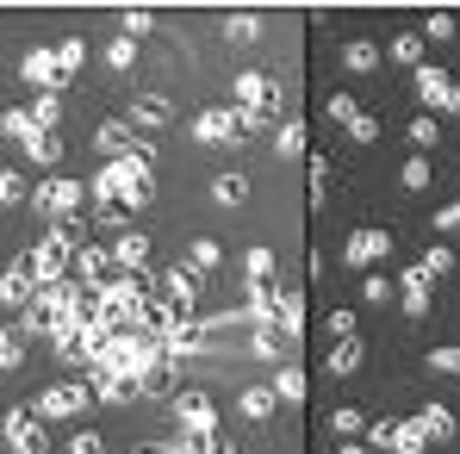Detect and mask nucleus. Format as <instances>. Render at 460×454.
<instances>
[{"instance_id":"obj_46","label":"nucleus","mask_w":460,"mask_h":454,"mask_svg":"<svg viewBox=\"0 0 460 454\" xmlns=\"http://www.w3.org/2000/svg\"><path fill=\"white\" fill-rule=\"evenodd\" d=\"M429 38H455V13H429Z\"/></svg>"},{"instance_id":"obj_34","label":"nucleus","mask_w":460,"mask_h":454,"mask_svg":"<svg viewBox=\"0 0 460 454\" xmlns=\"http://www.w3.org/2000/svg\"><path fill=\"white\" fill-rule=\"evenodd\" d=\"M355 119H361V106H355V93H342V87H336V93H330V125H342V131H349Z\"/></svg>"},{"instance_id":"obj_43","label":"nucleus","mask_w":460,"mask_h":454,"mask_svg":"<svg viewBox=\"0 0 460 454\" xmlns=\"http://www.w3.org/2000/svg\"><path fill=\"white\" fill-rule=\"evenodd\" d=\"M323 187H330V162H323V156H311V206L323 200Z\"/></svg>"},{"instance_id":"obj_49","label":"nucleus","mask_w":460,"mask_h":454,"mask_svg":"<svg viewBox=\"0 0 460 454\" xmlns=\"http://www.w3.org/2000/svg\"><path fill=\"white\" fill-rule=\"evenodd\" d=\"M144 454H181V436H174V442H162V449H144Z\"/></svg>"},{"instance_id":"obj_48","label":"nucleus","mask_w":460,"mask_h":454,"mask_svg":"<svg viewBox=\"0 0 460 454\" xmlns=\"http://www.w3.org/2000/svg\"><path fill=\"white\" fill-rule=\"evenodd\" d=\"M336 454H374V449H367V442H342Z\"/></svg>"},{"instance_id":"obj_5","label":"nucleus","mask_w":460,"mask_h":454,"mask_svg":"<svg viewBox=\"0 0 460 454\" xmlns=\"http://www.w3.org/2000/svg\"><path fill=\"white\" fill-rule=\"evenodd\" d=\"M174 417L187 423V436H218V411H212L206 392H181L174 398Z\"/></svg>"},{"instance_id":"obj_1","label":"nucleus","mask_w":460,"mask_h":454,"mask_svg":"<svg viewBox=\"0 0 460 454\" xmlns=\"http://www.w3.org/2000/svg\"><path fill=\"white\" fill-rule=\"evenodd\" d=\"M411 87H417V100H423V106H436V112H460V81L448 76V69L423 63V69L411 76Z\"/></svg>"},{"instance_id":"obj_39","label":"nucleus","mask_w":460,"mask_h":454,"mask_svg":"<svg viewBox=\"0 0 460 454\" xmlns=\"http://www.w3.org/2000/svg\"><path fill=\"white\" fill-rule=\"evenodd\" d=\"M106 63H112V69H131V63H137V44H131V38H112V44H106Z\"/></svg>"},{"instance_id":"obj_9","label":"nucleus","mask_w":460,"mask_h":454,"mask_svg":"<svg viewBox=\"0 0 460 454\" xmlns=\"http://www.w3.org/2000/svg\"><path fill=\"white\" fill-rule=\"evenodd\" d=\"M193 138H199V144H243V138H236V112L206 106V112L193 119Z\"/></svg>"},{"instance_id":"obj_12","label":"nucleus","mask_w":460,"mask_h":454,"mask_svg":"<svg viewBox=\"0 0 460 454\" xmlns=\"http://www.w3.org/2000/svg\"><path fill=\"white\" fill-rule=\"evenodd\" d=\"M398 305H404L411 317H429V280H423V268H411V274L398 280Z\"/></svg>"},{"instance_id":"obj_26","label":"nucleus","mask_w":460,"mask_h":454,"mask_svg":"<svg viewBox=\"0 0 460 454\" xmlns=\"http://www.w3.org/2000/svg\"><path fill=\"white\" fill-rule=\"evenodd\" d=\"M81 63H87V44H81V38H63V44H57V76H63V87H69V76H75Z\"/></svg>"},{"instance_id":"obj_17","label":"nucleus","mask_w":460,"mask_h":454,"mask_svg":"<svg viewBox=\"0 0 460 454\" xmlns=\"http://www.w3.org/2000/svg\"><path fill=\"white\" fill-rule=\"evenodd\" d=\"M243 274H249V287H274V274H280L274 249H261V243H255V249L243 255Z\"/></svg>"},{"instance_id":"obj_10","label":"nucleus","mask_w":460,"mask_h":454,"mask_svg":"<svg viewBox=\"0 0 460 454\" xmlns=\"http://www.w3.org/2000/svg\"><path fill=\"white\" fill-rule=\"evenodd\" d=\"M81 405H87V386H50V392H38V417L50 423V417H75Z\"/></svg>"},{"instance_id":"obj_15","label":"nucleus","mask_w":460,"mask_h":454,"mask_svg":"<svg viewBox=\"0 0 460 454\" xmlns=\"http://www.w3.org/2000/svg\"><path fill=\"white\" fill-rule=\"evenodd\" d=\"M19 150L31 156L38 168H57V162H63V138H57V131H31V138H25Z\"/></svg>"},{"instance_id":"obj_27","label":"nucleus","mask_w":460,"mask_h":454,"mask_svg":"<svg viewBox=\"0 0 460 454\" xmlns=\"http://www.w3.org/2000/svg\"><path fill=\"white\" fill-rule=\"evenodd\" d=\"M57 119H63V93H38L31 100V125L38 131H57Z\"/></svg>"},{"instance_id":"obj_6","label":"nucleus","mask_w":460,"mask_h":454,"mask_svg":"<svg viewBox=\"0 0 460 454\" xmlns=\"http://www.w3.org/2000/svg\"><path fill=\"white\" fill-rule=\"evenodd\" d=\"M230 100H236L243 112H274V81L255 76V69H243V76L230 81Z\"/></svg>"},{"instance_id":"obj_38","label":"nucleus","mask_w":460,"mask_h":454,"mask_svg":"<svg viewBox=\"0 0 460 454\" xmlns=\"http://www.w3.org/2000/svg\"><path fill=\"white\" fill-rule=\"evenodd\" d=\"M274 150H280V156H299V150H305V125H299V119H293V125H280Z\"/></svg>"},{"instance_id":"obj_20","label":"nucleus","mask_w":460,"mask_h":454,"mask_svg":"<svg viewBox=\"0 0 460 454\" xmlns=\"http://www.w3.org/2000/svg\"><path fill=\"white\" fill-rule=\"evenodd\" d=\"M392 63H404V69L417 76V69H423V31H398V38H392Z\"/></svg>"},{"instance_id":"obj_41","label":"nucleus","mask_w":460,"mask_h":454,"mask_svg":"<svg viewBox=\"0 0 460 454\" xmlns=\"http://www.w3.org/2000/svg\"><path fill=\"white\" fill-rule=\"evenodd\" d=\"M429 230H436V236H460V200H455V206H442V212L429 218Z\"/></svg>"},{"instance_id":"obj_28","label":"nucleus","mask_w":460,"mask_h":454,"mask_svg":"<svg viewBox=\"0 0 460 454\" xmlns=\"http://www.w3.org/2000/svg\"><path fill=\"white\" fill-rule=\"evenodd\" d=\"M212 200H218V206H243V200H249V181H243V174H218V181H212Z\"/></svg>"},{"instance_id":"obj_30","label":"nucleus","mask_w":460,"mask_h":454,"mask_svg":"<svg viewBox=\"0 0 460 454\" xmlns=\"http://www.w3.org/2000/svg\"><path fill=\"white\" fill-rule=\"evenodd\" d=\"M323 430H330V436H361V430H367V417H361L355 405H342V411H330V423H323Z\"/></svg>"},{"instance_id":"obj_32","label":"nucleus","mask_w":460,"mask_h":454,"mask_svg":"<svg viewBox=\"0 0 460 454\" xmlns=\"http://www.w3.org/2000/svg\"><path fill=\"white\" fill-rule=\"evenodd\" d=\"M355 293H361V305H385V299H398V287H392L385 274H361V287H355Z\"/></svg>"},{"instance_id":"obj_47","label":"nucleus","mask_w":460,"mask_h":454,"mask_svg":"<svg viewBox=\"0 0 460 454\" xmlns=\"http://www.w3.org/2000/svg\"><path fill=\"white\" fill-rule=\"evenodd\" d=\"M330 330L336 336H355V311H330Z\"/></svg>"},{"instance_id":"obj_2","label":"nucleus","mask_w":460,"mask_h":454,"mask_svg":"<svg viewBox=\"0 0 460 454\" xmlns=\"http://www.w3.org/2000/svg\"><path fill=\"white\" fill-rule=\"evenodd\" d=\"M31 206H38V212H50L57 225H63V218H75V212H81V181H63V174H50L44 187H31Z\"/></svg>"},{"instance_id":"obj_36","label":"nucleus","mask_w":460,"mask_h":454,"mask_svg":"<svg viewBox=\"0 0 460 454\" xmlns=\"http://www.w3.org/2000/svg\"><path fill=\"white\" fill-rule=\"evenodd\" d=\"M25 293H38V287H25V268H13L0 280V305H25Z\"/></svg>"},{"instance_id":"obj_29","label":"nucleus","mask_w":460,"mask_h":454,"mask_svg":"<svg viewBox=\"0 0 460 454\" xmlns=\"http://www.w3.org/2000/svg\"><path fill=\"white\" fill-rule=\"evenodd\" d=\"M417 268H423V280H442V274L455 268V249H448V243H436V249H423V262H417Z\"/></svg>"},{"instance_id":"obj_44","label":"nucleus","mask_w":460,"mask_h":454,"mask_svg":"<svg viewBox=\"0 0 460 454\" xmlns=\"http://www.w3.org/2000/svg\"><path fill=\"white\" fill-rule=\"evenodd\" d=\"M75 268L81 274H106V249H75Z\"/></svg>"},{"instance_id":"obj_25","label":"nucleus","mask_w":460,"mask_h":454,"mask_svg":"<svg viewBox=\"0 0 460 454\" xmlns=\"http://www.w3.org/2000/svg\"><path fill=\"white\" fill-rule=\"evenodd\" d=\"M225 38L230 44H255L261 38V19L255 13H225Z\"/></svg>"},{"instance_id":"obj_33","label":"nucleus","mask_w":460,"mask_h":454,"mask_svg":"<svg viewBox=\"0 0 460 454\" xmlns=\"http://www.w3.org/2000/svg\"><path fill=\"white\" fill-rule=\"evenodd\" d=\"M274 398L299 405V398H305V374H299V368H280V374H274Z\"/></svg>"},{"instance_id":"obj_19","label":"nucleus","mask_w":460,"mask_h":454,"mask_svg":"<svg viewBox=\"0 0 460 454\" xmlns=\"http://www.w3.org/2000/svg\"><path fill=\"white\" fill-rule=\"evenodd\" d=\"M417 423H423V436H429V442H448V436H455V411H448V405H423V411H417Z\"/></svg>"},{"instance_id":"obj_3","label":"nucleus","mask_w":460,"mask_h":454,"mask_svg":"<svg viewBox=\"0 0 460 454\" xmlns=\"http://www.w3.org/2000/svg\"><path fill=\"white\" fill-rule=\"evenodd\" d=\"M6 449L13 454H44L50 442H44V417L38 411H13L6 417Z\"/></svg>"},{"instance_id":"obj_4","label":"nucleus","mask_w":460,"mask_h":454,"mask_svg":"<svg viewBox=\"0 0 460 454\" xmlns=\"http://www.w3.org/2000/svg\"><path fill=\"white\" fill-rule=\"evenodd\" d=\"M342 255H349V268H367V274H374V262H385V255H392V236L367 225V230H355V236L342 243Z\"/></svg>"},{"instance_id":"obj_8","label":"nucleus","mask_w":460,"mask_h":454,"mask_svg":"<svg viewBox=\"0 0 460 454\" xmlns=\"http://www.w3.org/2000/svg\"><path fill=\"white\" fill-rule=\"evenodd\" d=\"M162 299H168V311H193V299H199V274L174 262V268L162 274Z\"/></svg>"},{"instance_id":"obj_35","label":"nucleus","mask_w":460,"mask_h":454,"mask_svg":"<svg viewBox=\"0 0 460 454\" xmlns=\"http://www.w3.org/2000/svg\"><path fill=\"white\" fill-rule=\"evenodd\" d=\"M19 200H31L25 174H19V168H0V206H19Z\"/></svg>"},{"instance_id":"obj_11","label":"nucleus","mask_w":460,"mask_h":454,"mask_svg":"<svg viewBox=\"0 0 460 454\" xmlns=\"http://www.w3.org/2000/svg\"><path fill=\"white\" fill-rule=\"evenodd\" d=\"M342 69H349V76H374V69H380V44H374V38H349V44H342Z\"/></svg>"},{"instance_id":"obj_13","label":"nucleus","mask_w":460,"mask_h":454,"mask_svg":"<svg viewBox=\"0 0 460 454\" xmlns=\"http://www.w3.org/2000/svg\"><path fill=\"white\" fill-rule=\"evenodd\" d=\"M385 449H392V454H423V449H429V436H423V423H417V417H398V423H392V436H385Z\"/></svg>"},{"instance_id":"obj_24","label":"nucleus","mask_w":460,"mask_h":454,"mask_svg":"<svg viewBox=\"0 0 460 454\" xmlns=\"http://www.w3.org/2000/svg\"><path fill=\"white\" fill-rule=\"evenodd\" d=\"M404 138H411V150H417V156H429L436 144H442V125L423 112V119H411V131H404Z\"/></svg>"},{"instance_id":"obj_37","label":"nucleus","mask_w":460,"mask_h":454,"mask_svg":"<svg viewBox=\"0 0 460 454\" xmlns=\"http://www.w3.org/2000/svg\"><path fill=\"white\" fill-rule=\"evenodd\" d=\"M398 181H404V187H411V193H423V187H429V156H411V162H404V174H398Z\"/></svg>"},{"instance_id":"obj_18","label":"nucleus","mask_w":460,"mask_h":454,"mask_svg":"<svg viewBox=\"0 0 460 454\" xmlns=\"http://www.w3.org/2000/svg\"><path fill=\"white\" fill-rule=\"evenodd\" d=\"M274 405H280V398H274V386H249V392L236 398V411H243L249 423H268V417H274Z\"/></svg>"},{"instance_id":"obj_40","label":"nucleus","mask_w":460,"mask_h":454,"mask_svg":"<svg viewBox=\"0 0 460 454\" xmlns=\"http://www.w3.org/2000/svg\"><path fill=\"white\" fill-rule=\"evenodd\" d=\"M150 25H155V13H150V6H131V13H125V38H131V44H137V38H144Z\"/></svg>"},{"instance_id":"obj_22","label":"nucleus","mask_w":460,"mask_h":454,"mask_svg":"<svg viewBox=\"0 0 460 454\" xmlns=\"http://www.w3.org/2000/svg\"><path fill=\"white\" fill-rule=\"evenodd\" d=\"M361 355H367V349H361V336H342V343L330 349V374H355V368H361Z\"/></svg>"},{"instance_id":"obj_16","label":"nucleus","mask_w":460,"mask_h":454,"mask_svg":"<svg viewBox=\"0 0 460 454\" xmlns=\"http://www.w3.org/2000/svg\"><path fill=\"white\" fill-rule=\"evenodd\" d=\"M187 262H193V274H218L225 268V249L212 236H187Z\"/></svg>"},{"instance_id":"obj_31","label":"nucleus","mask_w":460,"mask_h":454,"mask_svg":"<svg viewBox=\"0 0 460 454\" xmlns=\"http://www.w3.org/2000/svg\"><path fill=\"white\" fill-rule=\"evenodd\" d=\"M423 368H429V374L460 379V343H448V349H429V355H423Z\"/></svg>"},{"instance_id":"obj_14","label":"nucleus","mask_w":460,"mask_h":454,"mask_svg":"<svg viewBox=\"0 0 460 454\" xmlns=\"http://www.w3.org/2000/svg\"><path fill=\"white\" fill-rule=\"evenodd\" d=\"M112 262H119V268H131V274H137V268H144V262H150V236H144V230H125V236H119V243H112Z\"/></svg>"},{"instance_id":"obj_23","label":"nucleus","mask_w":460,"mask_h":454,"mask_svg":"<svg viewBox=\"0 0 460 454\" xmlns=\"http://www.w3.org/2000/svg\"><path fill=\"white\" fill-rule=\"evenodd\" d=\"M25 368V330H0V374Z\"/></svg>"},{"instance_id":"obj_21","label":"nucleus","mask_w":460,"mask_h":454,"mask_svg":"<svg viewBox=\"0 0 460 454\" xmlns=\"http://www.w3.org/2000/svg\"><path fill=\"white\" fill-rule=\"evenodd\" d=\"M131 125H168V100L162 93H137L131 100Z\"/></svg>"},{"instance_id":"obj_42","label":"nucleus","mask_w":460,"mask_h":454,"mask_svg":"<svg viewBox=\"0 0 460 454\" xmlns=\"http://www.w3.org/2000/svg\"><path fill=\"white\" fill-rule=\"evenodd\" d=\"M349 138H355V144H374V138H380V119H374V112H361V119L349 125Z\"/></svg>"},{"instance_id":"obj_7","label":"nucleus","mask_w":460,"mask_h":454,"mask_svg":"<svg viewBox=\"0 0 460 454\" xmlns=\"http://www.w3.org/2000/svg\"><path fill=\"white\" fill-rule=\"evenodd\" d=\"M19 76L31 81V87H44V93H63V76H57V50H44V44H31V50L19 57Z\"/></svg>"},{"instance_id":"obj_45","label":"nucleus","mask_w":460,"mask_h":454,"mask_svg":"<svg viewBox=\"0 0 460 454\" xmlns=\"http://www.w3.org/2000/svg\"><path fill=\"white\" fill-rule=\"evenodd\" d=\"M63 449H69V454H100V436H93V430H75Z\"/></svg>"}]
</instances>
